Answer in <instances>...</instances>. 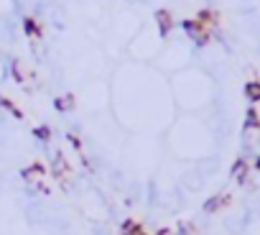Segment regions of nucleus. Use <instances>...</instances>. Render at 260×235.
Instances as JSON below:
<instances>
[{"mask_svg": "<svg viewBox=\"0 0 260 235\" xmlns=\"http://www.w3.org/2000/svg\"><path fill=\"white\" fill-rule=\"evenodd\" d=\"M133 235H148V232H146V230H143V227H138V230H136V232H133Z\"/></svg>", "mask_w": 260, "mask_h": 235, "instance_id": "obj_12", "label": "nucleus"}, {"mask_svg": "<svg viewBox=\"0 0 260 235\" xmlns=\"http://www.w3.org/2000/svg\"><path fill=\"white\" fill-rule=\"evenodd\" d=\"M46 177V169L41 166V164H34V166H28L26 171H23V179L26 182H41Z\"/></svg>", "mask_w": 260, "mask_h": 235, "instance_id": "obj_2", "label": "nucleus"}, {"mask_svg": "<svg viewBox=\"0 0 260 235\" xmlns=\"http://www.w3.org/2000/svg\"><path fill=\"white\" fill-rule=\"evenodd\" d=\"M51 171H54V177H56L59 182L72 177V169H69V164H67V159H64V156H56V159H54V166H51Z\"/></svg>", "mask_w": 260, "mask_h": 235, "instance_id": "obj_1", "label": "nucleus"}, {"mask_svg": "<svg viewBox=\"0 0 260 235\" xmlns=\"http://www.w3.org/2000/svg\"><path fill=\"white\" fill-rule=\"evenodd\" d=\"M26 31H28V34H31V36H41V31H39V28H36V23H34V21H31V18H26Z\"/></svg>", "mask_w": 260, "mask_h": 235, "instance_id": "obj_10", "label": "nucleus"}, {"mask_svg": "<svg viewBox=\"0 0 260 235\" xmlns=\"http://www.w3.org/2000/svg\"><path fill=\"white\" fill-rule=\"evenodd\" d=\"M257 126H260L257 112H255V110H250V112H247V128H257Z\"/></svg>", "mask_w": 260, "mask_h": 235, "instance_id": "obj_8", "label": "nucleus"}, {"mask_svg": "<svg viewBox=\"0 0 260 235\" xmlns=\"http://www.w3.org/2000/svg\"><path fill=\"white\" fill-rule=\"evenodd\" d=\"M0 102H3V105H6V107H8V110H11L13 115H16V118H23V112H21V110H18V107H16V105H13L11 100H0Z\"/></svg>", "mask_w": 260, "mask_h": 235, "instance_id": "obj_9", "label": "nucleus"}, {"mask_svg": "<svg viewBox=\"0 0 260 235\" xmlns=\"http://www.w3.org/2000/svg\"><path fill=\"white\" fill-rule=\"evenodd\" d=\"M49 136H51V131H49L46 126H44V128H36V138H44V141H46Z\"/></svg>", "mask_w": 260, "mask_h": 235, "instance_id": "obj_11", "label": "nucleus"}, {"mask_svg": "<svg viewBox=\"0 0 260 235\" xmlns=\"http://www.w3.org/2000/svg\"><path fill=\"white\" fill-rule=\"evenodd\" d=\"M72 105H74V97H72V95H64V97L56 100V107H59V110H72Z\"/></svg>", "mask_w": 260, "mask_h": 235, "instance_id": "obj_7", "label": "nucleus"}, {"mask_svg": "<svg viewBox=\"0 0 260 235\" xmlns=\"http://www.w3.org/2000/svg\"><path fill=\"white\" fill-rule=\"evenodd\" d=\"M158 235H171V232H169V230H161V232H158Z\"/></svg>", "mask_w": 260, "mask_h": 235, "instance_id": "obj_13", "label": "nucleus"}, {"mask_svg": "<svg viewBox=\"0 0 260 235\" xmlns=\"http://www.w3.org/2000/svg\"><path fill=\"white\" fill-rule=\"evenodd\" d=\"M245 95H247L252 102H260V84H257V82H250V84L245 87Z\"/></svg>", "mask_w": 260, "mask_h": 235, "instance_id": "obj_5", "label": "nucleus"}, {"mask_svg": "<svg viewBox=\"0 0 260 235\" xmlns=\"http://www.w3.org/2000/svg\"><path fill=\"white\" fill-rule=\"evenodd\" d=\"M232 174L237 177V182H245V179H247V161H245V159L235 161V166H232Z\"/></svg>", "mask_w": 260, "mask_h": 235, "instance_id": "obj_4", "label": "nucleus"}, {"mask_svg": "<svg viewBox=\"0 0 260 235\" xmlns=\"http://www.w3.org/2000/svg\"><path fill=\"white\" fill-rule=\"evenodd\" d=\"M158 23H161V31H164V34H169V31H171V16H169L166 11H161V13H158Z\"/></svg>", "mask_w": 260, "mask_h": 235, "instance_id": "obj_6", "label": "nucleus"}, {"mask_svg": "<svg viewBox=\"0 0 260 235\" xmlns=\"http://www.w3.org/2000/svg\"><path fill=\"white\" fill-rule=\"evenodd\" d=\"M230 202V194H217V197H212L207 204H204V212H217L219 207H224Z\"/></svg>", "mask_w": 260, "mask_h": 235, "instance_id": "obj_3", "label": "nucleus"}]
</instances>
